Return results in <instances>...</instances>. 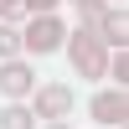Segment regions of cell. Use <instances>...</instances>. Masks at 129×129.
Instances as JSON below:
<instances>
[{
  "instance_id": "obj_3",
  "label": "cell",
  "mask_w": 129,
  "mask_h": 129,
  "mask_svg": "<svg viewBox=\"0 0 129 129\" xmlns=\"http://www.w3.org/2000/svg\"><path fill=\"white\" fill-rule=\"evenodd\" d=\"M5 129H26V114H5Z\"/></svg>"
},
{
  "instance_id": "obj_2",
  "label": "cell",
  "mask_w": 129,
  "mask_h": 129,
  "mask_svg": "<svg viewBox=\"0 0 129 129\" xmlns=\"http://www.w3.org/2000/svg\"><path fill=\"white\" fill-rule=\"evenodd\" d=\"M31 41H57V26H52V21H41V26H36V36H31Z\"/></svg>"
},
{
  "instance_id": "obj_1",
  "label": "cell",
  "mask_w": 129,
  "mask_h": 129,
  "mask_svg": "<svg viewBox=\"0 0 129 129\" xmlns=\"http://www.w3.org/2000/svg\"><path fill=\"white\" fill-rule=\"evenodd\" d=\"M5 88H10V93H26V72L10 67V72H5Z\"/></svg>"
}]
</instances>
